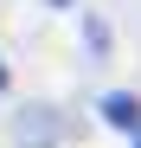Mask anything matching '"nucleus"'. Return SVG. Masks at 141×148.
I'll return each instance as SVG.
<instances>
[{
    "label": "nucleus",
    "mask_w": 141,
    "mask_h": 148,
    "mask_svg": "<svg viewBox=\"0 0 141 148\" xmlns=\"http://www.w3.org/2000/svg\"><path fill=\"white\" fill-rule=\"evenodd\" d=\"M96 116L109 122V129H122V135H135V129H141V97H135V90H103V103H96Z\"/></svg>",
    "instance_id": "obj_2"
},
{
    "label": "nucleus",
    "mask_w": 141,
    "mask_h": 148,
    "mask_svg": "<svg viewBox=\"0 0 141 148\" xmlns=\"http://www.w3.org/2000/svg\"><path fill=\"white\" fill-rule=\"evenodd\" d=\"M45 7H58V13H64V7H77V0H45Z\"/></svg>",
    "instance_id": "obj_4"
},
{
    "label": "nucleus",
    "mask_w": 141,
    "mask_h": 148,
    "mask_svg": "<svg viewBox=\"0 0 141 148\" xmlns=\"http://www.w3.org/2000/svg\"><path fill=\"white\" fill-rule=\"evenodd\" d=\"M64 135H70V122H64L58 103H19L13 110V142L19 148H58Z\"/></svg>",
    "instance_id": "obj_1"
},
{
    "label": "nucleus",
    "mask_w": 141,
    "mask_h": 148,
    "mask_svg": "<svg viewBox=\"0 0 141 148\" xmlns=\"http://www.w3.org/2000/svg\"><path fill=\"white\" fill-rule=\"evenodd\" d=\"M83 45L103 58V52H109V19H96V13H90V19H83Z\"/></svg>",
    "instance_id": "obj_3"
},
{
    "label": "nucleus",
    "mask_w": 141,
    "mask_h": 148,
    "mask_svg": "<svg viewBox=\"0 0 141 148\" xmlns=\"http://www.w3.org/2000/svg\"><path fill=\"white\" fill-rule=\"evenodd\" d=\"M135 148H141V129H135Z\"/></svg>",
    "instance_id": "obj_6"
},
{
    "label": "nucleus",
    "mask_w": 141,
    "mask_h": 148,
    "mask_svg": "<svg viewBox=\"0 0 141 148\" xmlns=\"http://www.w3.org/2000/svg\"><path fill=\"white\" fill-rule=\"evenodd\" d=\"M0 90H7V64H0Z\"/></svg>",
    "instance_id": "obj_5"
}]
</instances>
